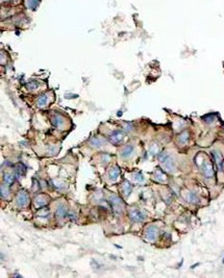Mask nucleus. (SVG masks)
I'll return each instance as SVG.
<instances>
[{"instance_id": "2eb2a0df", "label": "nucleus", "mask_w": 224, "mask_h": 278, "mask_svg": "<svg viewBox=\"0 0 224 278\" xmlns=\"http://www.w3.org/2000/svg\"><path fill=\"white\" fill-rule=\"evenodd\" d=\"M48 103V97L47 95H42L37 99V104L39 107H44Z\"/></svg>"}, {"instance_id": "4be33fe9", "label": "nucleus", "mask_w": 224, "mask_h": 278, "mask_svg": "<svg viewBox=\"0 0 224 278\" xmlns=\"http://www.w3.org/2000/svg\"><path fill=\"white\" fill-rule=\"evenodd\" d=\"M50 182H51V185L56 188V190H63V188H65L64 183L61 182V181H58V180H51Z\"/></svg>"}, {"instance_id": "7ed1b4c3", "label": "nucleus", "mask_w": 224, "mask_h": 278, "mask_svg": "<svg viewBox=\"0 0 224 278\" xmlns=\"http://www.w3.org/2000/svg\"><path fill=\"white\" fill-rule=\"evenodd\" d=\"M145 218L146 215L139 209H130L129 211V219L133 223H141L145 220Z\"/></svg>"}, {"instance_id": "cd10ccee", "label": "nucleus", "mask_w": 224, "mask_h": 278, "mask_svg": "<svg viewBox=\"0 0 224 278\" xmlns=\"http://www.w3.org/2000/svg\"><path fill=\"white\" fill-rule=\"evenodd\" d=\"M50 152H51V153H55V152H56V148H55V146H52V147L50 148Z\"/></svg>"}, {"instance_id": "6ab92c4d", "label": "nucleus", "mask_w": 224, "mask_h": 278, "mask_svg": "<svg viewBox=\"0 0 224 278\" xmlns=\"http://www.w3.org/2000/svg\"><path fill=\"white\" fill-rule=\"evenodd\" d=\"M16 173L20 176L24 175V174L26 173V167H25L23 164H18L17 167H16Z\"/></svg>"}, {"instance_id": "f3484780", "label": "nucleus", "mask_w": 224, "mask_h": 278, "mask_svg": "<svg viewBox=\"0 0 224 278\" xmlns=\"http://www.w3.org/2000/svg\"><path fill=\"white\" fill-rule=\"evenodd\" d=\"M154 179L159 181V182H165L166 181V176L163 174L161 170H156L154 173Z\"/></svg>"}, {"instance_id": "4468645a", "label": "nucleus", "mask_w": 224, "mask_h": 278, "mask_svg": "<svg viewBox=\"0 0 224 278\" xmlns=\"http://www.w3.org/2000/svg\"><path fill=\"white\" fill-rule=\"evenodd\" d=\"M66 215H67V208H66L63 204L58 205V208H56V211H55V216L58 217V218H64Z\"/></svg>"}, {"instance_id": "9d476101", "label": "nucleus", "mask_w": 224, "mask_h": 278, "mask_svg": "<svg viewBox=\"0 0 224 278\" xmlns=\"http://www.w3.org/2000/svg\"><path fill=\"white\" fill-rule=\"evenodd\" d=\"M47 202H48L47 201V198L44 197L43 195H38L34 200L35 205H36L38 208H42V207H44L47 204Z\"/></svg>"}, {"instance_id": "0eeeda50", "label": "nucleus", "mask_w": 224, "mask_h": 278, "mask_svg": "<svg viewBox=\"0 0 224 278\" xmlns=\"http://www.w3.org/2000/svg\"><path fill=\"white\" fill-rule=\"evenodd\" d=\"M202 169V173H203V175L206 176V178H212L214 176V171H213V166H212L211 162H204L203 165H202L201 167Z\"/></svg>"}, {"instance_id": "aec40b11", "label": "nucleus", "mask_w": 224, "mask_h": 278, "mask_svg": "<svg viewBox=\"0 0 224 278\" xmlns=\"http://www.w3.org/2000/svg\"><path fill=\"white\" fill-rule=\"evenodd\" d=\"M189 141V132L188 131H183L180 136H178V142L179 144H186Z\"/></svg>"}, {"instance_id": "5701e85b", "label": "nucleus", "mask_w": 224, "mask_h": 278, "mask_svg": "<svg viewBox=\"0 0 224 278\" xmlns=\"http://www.w3.org/2000/svg\"><path fill=\"white\" fill-rule=\"evenodd\" d=\"M9 195V188L8 187V185H2L1 187V196L2 198H8Z\"/></svg>"}, {"instance_id": "a211bd4d", "label": "nucleus", "mask_w": 224, "mask_h": 278, "mask_svg": "<svg viewBox=\"0 0 224 278\" xmlns=\"http://www.w3.org/2000/svg\"><path fill=\"white\" fill-rule=\"evenodd\" d=\"M131 190H133V188H131L130 183H129L128 181H124L123 185H122V191H123V193L125 194V196H128V195L130 194Z\"/></svg>"}, {"instance_id": "39448f33", "label": "nucleus", "mask_w": 224, "mask_h": 278, "mask_svg": "<svg viewBox=\"0 0 224 278\" xmlns=\"http://www.w3.org/2000/svg\"><path fill=\"white\" fill-rule=\"evenodd\" d=\"M28 200H29V198H28L27 193L25 191H21L17 196V205L19 207H25L28 203Z\"/></svg>"}, {"instance_id": "1a4fd4ad", "label": "nucleus", "mask_w": 224, "mask_h": 278, "mask_svg": "<svg viewBox=\"0 0 224 278\" xmlns=\"http://www.w3.org/2000/svg\"><path fill=\"white\" fill-rule=\"evenodd\" d=\"M133 151H134L133 145H131V144H128V145H126L125 147L122 149L121 156L123 157V159H128V157H130L131 155H133Z\"/></svg>"}, {"instance_id": "f03ea898", "label": "nucleus", "mask_w": 224, "mask_h": 278, "mask_svg": "<svg viewBox=\"0 0 224 278\" xmlns=\"http://www.w3.org/2000/svg\"><path fill=\"white\" fill-rule=\"evenodd\" d=\"M110 202L113 205L114 213L116 214V215H120V214L122 213V209L124 208V204H123V202H122L121 198L113 195V196L110 197Z\"/></svg>"}, {"instance_id": "393cba45", "label": "nucleus", "mask_w": 224, "mask_h": 278, "mask_svg": "<svg viewBox=\"0 0 224 278\" xmlns=\"http://www.w3.org/2000/svg\"><path fill=\"white\" fill-rule=\"evenodd\" d=\"M27 88L29 89V90L34 91V90H36V89H38V83H37V82H35V81L29 82V83L27 84Z\"/></svg>"}, {"instance_id": "ddd939ff", "label": "nucleus", "mask_w": 224, "mask_h": 278, "mask_svg": "<svg viewBox=\"0 0 224 278\" xmlns=\"http://www.w3.org/2000/svg\"><path fill=\"white\" fill-rule=\"evenodd\" d=\"M90 144H91L93 147H101V146L104 144V140L99 136H94L90 140Z\"/></svg>"}, {"instance_id": "f8f14e48", "label": "nucleus", "mask_w": 224, "mask_h": 278, "mask_svg": "<svg viewBox=\"0 0 224 278\" xmlns=\"http://www.w3.org/2000/svg\"><path fill=\"white\" fill-rule=\"evenodd\" d=\"M186 200L188 202H190V203H195V204L199 203V198H198V196L194 192H189L187 196H186Z\"/></svg>"}, {"instance_id": "b1692460", "label": "nucleus", "mask_w": 224, "mask_h": 278, "mask_svg": "<svg viewBox=\"0 0 224 278\" xmlns=\"http://www.w3.org/2000/svg\"><path fill=\"white\" fill-rule=\"evenodd\" d=\"M134 179L138 181V182H140V183H143L144 181H145V179H144V177H143V175H142V174H140V173H137L136 175H134Z\"/></svg>"}, {"instance_id": "dca6fc26", "label": "nucleus", "mask_w": 224, "mask_h": 278, "mask_svg": "<svg viewBox=\"0 0 224 278\" xmlns=\"http://www.w3.org/2000/svg\"><path fill=\"white\" fill-rule=\"evenodd\" d=\"M120 174V170L118 167H114V168H112L110 170V173H108V176H110V178L112 180H116L118 178V176H119Z\"/></svg>"}, {"instance_id": "423d86ee", "label": "nucleus", "mask_w": 224, "mask_h": 278, "mask_svg": "<svg viewBox=\"0 0 224 278\" xmlns=\"http://www.w3.org/2000/svg\"><path fill=\"white\" fill-rule=\"evenodd\" d=\"M51 123H52V125L54 127H56V128L63 129L64 124H65V118H64L61 114H55L52 118H51Z\"/></svg>"}, {"instance_id": "412c9836", "label": "nucleus", "mask_w": 224, "mask_h": 278, "mask_svg": "<svg viewBox=\"0 0 224 278\" xmlns=\"http://www.w3.org/2000/svg\"><path fill=\"white\" fill-rule=\"evenodd\" d=\"M14 181H15V175H14V174H11V173L5 174V176H4V182H5L6 185H11Z\"/></svg>"}, {"instance_id": "20e7f679", "label": "nucleus", "mask_w": 224, "mask_h": 278, "mask_svg": "<svg viewBox=\"0 0 224 278\" xmlns=\"http://www.w3.org/2000/svg\"><path fill=\"white\" fill-rule=\"evenodd\" d=\"M159 234V229L155 226H149L146 228L145 232H144V237H145L146 241L148 242H154L155 239L157 237Z\"/></svg>"}, {"instance_id": "bb28decb", "label": "nucleus", "mask_w": 224, "mask_h": 278, "mask_svg": "<svg viewBox=\"0 0 224 278\" xmlns=\"http://www.w3.org/2000/svg\"><path fill=\"white\" fill-rule=\"evenodd\" d=\"M124 130H125V131H130V130H133V125H131L130 123H127V124H126V128H124Z\"/></svg>"}, {"instance_id": "6e6552de", "label": "nucleus", "mask_w": 224, "mask_h": 278, "mask_svg": "<svg viewBox=\"0 0 224 278\" xmlns=\"http://www.w3.org/2000/svg\"><path fill=\"white\" fill-rule=\"evenodd\" d=\"M123 136H124V135L121 130H115L110 133V136H108V139H110V141L113 144H119L122 140H123Z\"/></svg>"}, {"instance_id": "a878e982", "label": "nucleus", "mask_w": 224, "mask_h": 278, "mask_svg": "<svg viewBox=\"0 0 224 278\" xmlns=\"http://www.w3.org/2000/svg\"><path fill=\"white\" fill-rule=\"evenodd\" d=\"M157 151H159V148H157V146L152 145V147H151V152L153 153V154H156Z\"/></svg>"}, {"instance_id": "9b49d317", "label": "nucleus", "mask_w": 224, "mask_h": 278, "mask_svg": "<svg viewBox=\"0 0 224 278\" xmlns=\"http://www.w3.org/2000/svg\"><path fill=\"white\" fill-rule=\"evenodd\" d=\"M213 155H214V157H215V161L217 162L219 171H223V157H222V155H221V153L219 151H214Z\"/></svg>"}, {"instance_id": "f257e3e1", "label": "nucleus", "mask_w": 224, "mask_h": 278, "mask_svg": "<svg viewBox=\"0 0 224 278\" xmlns=\"http://www.w3.org/2000/svg\"><path fill=\"white\" fill-rule=\"evenodd\" d=\"M159 159L161 162L163 168L169 173H173L175 171V162L174 159L167 152H162L159 155Z\"/></svg>"}]
</instances>
